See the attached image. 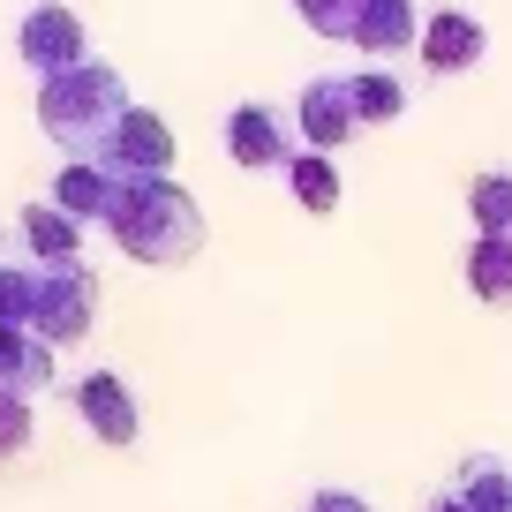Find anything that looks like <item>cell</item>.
Returning <instances> with one entry per match:
<instances>
[{
  "label": "cell",
  "instance_id": "6da1fadb",
  "mask_svg": "<svg viewBox=\"0 0 512 512\" xmlns=\"http://www.w3.org/2000/svg\"><path fill=\"white\" fill-rule=\"evenodd\" d=\"M113 241H121L136 264H189L204 249V211L174 189V181H121V204H113Z\"/></svg>",
  "mask_w": 512,
  "mask_h": 512
},
{
  "label": "cell",
  "instance_id": "7a4b0ae2",
  "mask_svg": "<svg viewBox=\"0 0 512 512\" xmlns=\"http://www.w3.org/2000/svg\"><path fill=\"white\" fill-rule=\"evenodd\" d=\"M38 113H46V136L53 144H68L76 159H98L106 151V136L121 128L128 98H121V76L98 61L83 68H61V76H46V91H38Z\"/></svg>",
  "mask_w": 512,
  "mask_h": 512
},
{
  "label": "cell",
  "instance_id": "3957f363",
  "mask_svg": "<svg viewBox=\"0 0 512 512\" xmlns=\"http://www.w3.org/2000/svg\"><path fill=\"white\" fill-rule=\"evenodd\" d=\"M91 324H98V272L91 264H53V272H38L31 332L46 339L53 354L76 347V339H91Z\"/></svg>",
  "mask_w": 512,
  "mask_h": 512
},
{
  "label": "cell",
  "instance_id": "277c9868",
  "mask_svg": "<svg viewBox=\"0 0 512 512\" xmlns=\"http://www.w3.org/2000/svg\"><path fill=\"white\" fill-rule=\"evenodd\" d=\"M98 166H106L113 181H166V174H174V136H166L159 113L128 106L121 128L106 136V151H98Z\"/></svg>",
  "mask_w": 512,
  "mask_h": 512
},
{
  "label": "cell",
  "instance_id": "5b68a950",
  "mask_svg": "<svg viewBox=\"0 0 512 512\" xmlns=\"http://www.w3.org/2000/svg\"><path fill=\"white\" fill-rule=\"evenodd\" d=\"M76 415H83V430H91L98 445H136V437H144L136 392H128L113 369H91V377H76Z\"/></svg>",
  "mask_w": 512,
  "mask_h": 512
},
{
  "label": "cell",
  "instance_id": "8992f818",
  "mask_svg": "<svg viewBox=\"0 0 512 512\" xmlns=\"http://www.w3.org/2000/svg\"><path fill=\"white\" fill-rule=\"evenodd\" d=\"M226 151H234V166H249V174H287L294 166L279 106H234L226 113Z\"/></svg>",
  "mask_w": 512,
  "mask_h": 512
},
{
  "label": "cell",
  "instance_id": "52a82bcc",
  "mask_svg": "<svg viewBox=\"0 0 512 512\" xmlns=\"http://www.w3.org/2000/svg\"><path fill=\"white\" fill-rule=\"evenodd\" d=\"M16 53L38 68V76H61V68H83V23H76V8H38V16H23V31H16Z\"/></svg>",
  "mask_w": 512,
  "mask_h": 512
},
{
  "label": "cell",
  "instance_id": "ba28073f",
  "mask_svg": "<svg viewBox=\"0 0 512 512\" xmlns=\"http://www.w3.org/2000/svg\"><path fill=\"white\" fill-rule=\"evenodd\" d=\"M302 136H309V151H324V159H332L339 144H347L354 128H362V113H354V91H347V76H317L302 91Z\"/></svg>",
  "mask_w": 512,
  "mask_h": 512
},
{
  "label": "cell",
  "instance_id": "9c48e42d",
  "mask_svg": "<svg viewBox=\"0 0 512 512\" xmlns=\"http://www.w3.org/2000/svg\"><path fill=\"white\" fill-rule=\"evenodd\" d=\"M430 31L415 38L422 46V61L437 68V76H460V68H475L482 61V23L475 16H460V8H437V16H422Z\"/></svg>",
  "mask_w": 512,
  "mask_h": 512
},
{
  "label": "cell",
  "instance_id": "30bf717a",
  "mask_svg": "<svg viewBox=\"0 0 512 512\" xmlns=\"http://www.w3.org/2000/svg\"><path fill=\"white\" fill-rule=\"evenodd\" d=\"M46 204H61L76 226H83V219H113V204H121V181H113L98 159H68V174L53 181Z\"/></svg>",
  "mask_w": 512,
  "mask_h": 512
},
{
  "label": "cell",
  "instance_id": "8fae6325",
  "mask_svg": "<svg viewBox=\"0 0 512 512\" xmlns=\"http://www.w3.org/2000/svg\"><path fill=\"white\" fill-rule=\"evenodd\" d=\"M53 384V347L38 332H0V392L8 400H38Z\"/></svg>",
  "mask_w": 512,
  "mask_h": 512
},
{
  "label": "cell",
  "instance_id": "7c38bea8",
  "mask_svg": "<svg viewBox=\"0 0 512 512\" xmlns=\"http://www.w3.org/2000/svg\"><path fill=\"white\" fill-rule=\"evenodd\" d=\"M23 249L38 256V272H53V264H83V226L68 219L61 204H31V211H23Z\"/></svg>",
  "mask_w": 512,
  "mask_h": 512
},
{
  "label": "cell",
  "instance_id": "4fadbf2b",
  "mask_svg": "<svg viewBox=\"0 0 512 512\" xmlns=\"http://www.w3.org/2000/svg\"><path fill=\"white\" fill-rule=\"evenodd\" d=\"M452 497H460L467 512H512V460L505 452H467Z\"/></svg>",
  "mask_w": 512,
  "mask_h": 512
},
{
  "label": "cell",
  "instance_id": "5bb4252c",
  "mask_svg": "<svg viewBox=\"0 0 512 512\" xmlns=\"http://www.w3.org/2000/svg\"><path fill=\"white\" fill-rule=\"evenodd\" d=\"M415 8H407V0H362V16H354V46H369V53H407L415 46Z\"/></svg>",
  "mask_w": 512,
  "mask_h": 512
},
{
  "label": "cell",
  "instance_id": "9a60e30c",
  "mask_svg": "<svg viewBox=\"0 0 512 512\" xmlns=\"http://www.w3.org/2000/svg\"><path fill=\"white\" fill-rule=\"evenodd\" d=\"M467 287H475L482 302L512 309V241L505 234H475V249H467Z\"/></svg>",
  "mask_w": 512,
  "mask_h": 512
},
{
  "label": "cell",
  "instance_id": "2e32d148",
  "mask_svg": "<svg viewBox=\"0 0 512 512\" xmlns=\"http://www.w3.org/2000/svg\"><path fill=\"white\" fill-rule=\"evenodd\" d=\"M287 189H294V204L302 211H339V174H332V159L324 151H294V166H287Z\"/></svg>",
  "mask_w": 512,
  "mask_h": 512
},
{
  "label": "cell",
  "instance_id": "e0dca14e",
  "mask_svg": "<svg viewBox=\"0 0 512 512\" xmlns=\"http://www.w3.org/2000/svg\"><path fill=\"white\" fill-rule=\"evenodd\" d=\"M467 211H475V226H482V234H505V241H512V166L482 174L475 189H467Z\"/></svg>",
  "mask_w": 512,
  "mask_h": 512
},
{
  "label": "cell",
  "instance_id": "ac0fdd59",
  "mask_svg": "<svg viewBox=\"0 0 512 512\" xmlns=\"http://www.w3.org/2000/svg\"><path fill=\"white\" fill-rule=\"evenodd\" d=\"M347 91H354V113H362V121H400V113H407L400 76H384V68H362V76H347Z\"/></svg>",
  "mask_w": 512,
  "mask_h": 512
},
{
  "label": "cell",
  "instance_id": "d6986e66",
  "mask_svg": "<svg viewBox=\"0 0 512 512\" xmlns=\"http://www.w3.org/2000/svg\"><path fill=\"white\" fill-rule=\"evenodd\" d=\"M31 437H38L31 400H8V392H0V460H23V452H31Z\"/></svg>",
  "mask_w": 512,
  "mask_h": 512
},
{
  "label": "cell",
  "instance_id": "ffe728a7",
  "mask_svg": "<svg viewBox=\"0 0 512 512\" xmlns=\"http://www.w3.org/2000/svg\"><path fill=\"white\" fill-rule=\"evenodd\" d=\"M309 16V31H324V38H354V16H362V0H294Z\"/></svg>",
  "mask_w": 512,
  "mask_h": 512
},
{
  "label": "cell",
  "instance_id": "44dd1931",
  "mask_svg": "<svg viewBox=\"0 0 512 512\" xmlns=\"http://www.w3.org/2000/svg\"><path fill=\"white\" fill-rule=\"evenodd\" d=\"M309 512H369V505L354 490H317V497H309Z\"/></svg>",
  "mask_w": 512,
  "mask_h": 512
},
{
  "label": "cell",
  "instance_id": "7402d4cb",
  "mask_svg": "<svg viewBox=\"0 0 512 512\" xmlns=\"http://www.w3.org/2000/svg\"><path fill=\"white\" fill-rule=\"evenodd\" d=\"M430 512H467V505H460V497L445 490V497H430Z\"/></svg>",
  "mask_w": 512,
  "mask_h": 512
}]
</instances>
